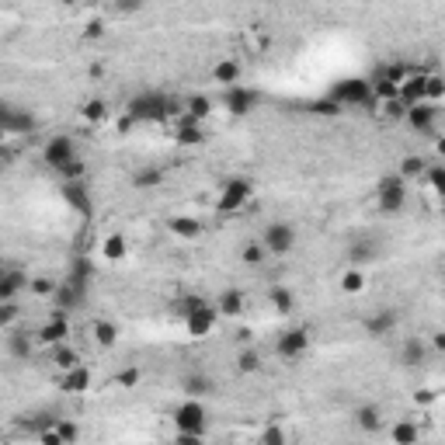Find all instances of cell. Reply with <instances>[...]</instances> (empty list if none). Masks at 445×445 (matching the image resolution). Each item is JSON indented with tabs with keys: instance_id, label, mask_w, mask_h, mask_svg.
Instances as JSON below:
<instances>
[{
	"instance_id": "40",
	"label": "cell",
	"mask_w": 445,
	"mask_h": 445,
	"mask_svg": "<svg viewBox=\"0 0 445 445\" xmlns=\"http://www.w3.org/2000/svg\"><path fill=\"white\" fill-rule=\"evenodd\" d=\"M18 320V306H14V299H0V330H4V327H11Z\"/></svg>"
},
{
	"instance_id": "37",
	"label": "cell",
	"mask_w": 445,
	"mask_h": 445,
	"mask_svg": "<svg viewBox=\"0 0 445 445\" xmlns=\"http://www.w3.org/2000/svg\"><path fill=\"white\" fill-rule=\"evenodd\" d=\"M59 174L66 177V181H83V174H87V164H83L80 157H73L70 164H63V167H59Z\"/></svg>"
},
{
	"instance_id": "7",
	"label": "cell",
	"mask_w": 445,
	"mask_h": 445,
	"mask_svg": "<svg viewBox=\"0 0 445 445\" xmlns=\"http://www.w3.org/2000/svg\"><path fill=\"white\" fill-rule=\"evenodd\" d=\"M223 105H226V112H230L233 119H244V115H250V112L257 108V91H250V87L233 83V87H226Z\"/></svg>"
},
{
	"instance_id": "33",
	"label": "cell",
	"mask_w": 445,
	"mask_h": 445,
	"mask_svg": "<svg viewBox=\"0 0 445 445\" xmlns=\"http://www.w3.org/2000/svg\"><path fill=\"white\" fill-rule=\"evenodd\" d=\"M115 337H119V327H115V324H108V320H98V324H95V341H98L101 348H112Z\"/></svg>"
},
{
	"instance_id": "36",
	"label": "cell",
	"mask_w": 445,
	"mask_h": 445,
	"mask_svg": "<svg viewBox=\"0 0 445 445\" xmlns=\"http://www.w3.org/2000/svg\"><path fill=\"white\" fill-rule=\"evenodd\" d=\"M101 250H105V257H112V261L126 257V237H122V233H112V237H105Z\"/></svg>"
},
{
	"instance_id": "16",
	"label": "cell",
	"mask_w": 445,
	"mask_h": 445,
	"mask_svg": "<svg viewBox=\"0 0 445 445\" xmlns=\"http://www.w3.org/2000/svg\"><path fill=\"white\" fill-rule=\"evenodd\" d=\"M216 310H219L223 317H240V313L247 310V299H244V293H240V289H226V293H219Z\"/></svg>"
},
{
	"instance_id": "8",
	"label": "cell",
	"mask_w": 445,
	"mask_h": 445,
	"mask_svg": "<svg viewBox=\"0 0 445 445\" xmlns=\"http://www.w3.org/2000/svg\"><path fill=\"white\" fill-rule=\"evenodd\" d=\"M306 348H310V330L306 327H289L275 341V351L282 355V359H289V362L299 359V355H306Z\"/></svg>"
},
{
	"instance_id": "27",
	"label": "cell",
	"mask_w": 445,
	"mask_h": 445,
	"mask_svg": "<svg viewBox=\"0 0 445 445\" xmlns=\"http://www.w3.org/2000/svg\"><path fill=\"white\" fill-rule=\"evenodd\" d=\"M442 95H445V80H442L438 73H424V101L438 105Z\"/></svg>"
},
{
	"instance_id": "28",
	"label": "cell",
	"mask_w": 445,
	"mask_h": 445,
	"mask_svg": "<svg viewBox=\"0 0 445 445\" xmlns=\"http://www.w3.org/2000/svg\"><path fill=\"white\" fill-rule=\"evenodd\" d=\"M160 181H164V170H160V167H143V170H136V177H132L136 188H157Z\"/></svg>"
},
{
	"instance_id": "52",
	"label": "cell",
	"mask_w": 445,
	"mask_h": 445,
	"mask_svg": "<svg viewBox=\"0 0 445 445\" xmlns=\"http://www.w3.org/2000/svg\"><path fill=\"white\" fill-rule=\"evenodd\" d=\"M8 136H11V132H8L4 126H0V146H4V139H8Z\"/></svg>"
},
{
	"instance_id": "41",
	"label": "cell",
	"mask_w": 445,
	"mask_h": 445,
	"mask_svg": "<svg viewBox=\"0 0 445 445\" xmlns=\"http://www.w3.org/2000/svg\"><path fill=\"white\" fill-rule=\"evenodd\" d=\"M139 376H143V373H139L136 366H132V369H122V373L115 376V386H122V390H132V386L139 383Z\"/></svg>"
},
{
	"instance_id": "39",
	"label": "cell",
	"mask_w": 445,
	"mask_h": 445,
	"mask_svg": "<svg viewBox=\"0 0 445 445\" xmlns=\"http://www.w3.org/2000/svg\"><path fill=\"white\" fill-rule=\"evenodd\" d=\"M264 254H268V250H264L261 244H244V250H240L244 264H261V261H264Z\"/></svg>"
},
{
	"instance_id": "2",
	"label": "cell",
	"mask_w": 445,
	"mask_h": 445,
	"mask_svg": "<svg viewBox=\"0 0 445 445\" xmlns=\"http://www.w3.org/2000/svg\"><path fill=\"white\" fill-rule=\"evenodd\" d=\"M181 310H185V324H188V334H192V337H206V334H212L216 317H219V310H216V306H209L206 299H188Z\"/></svg>"
},
{
	"instance_id": "46",
	"label": "cell",
	"mask_w": 445,
	"mask_h": 445,
	"mask_svg": "<svg viewBox=\"0 0 445 445\" xmlns=\"http://www.w3.org/2000/svg\"><path fill=\"white\" fill-rule=\"evenodd\" d=\"M373 254H376V250H373V244H355V247L348 250V257H351V261H369Z\"/></svg>"
},
{
	"instance_id": "49",
	"label": "cell",
	"mask_w": 445,
	"mask_h": 445,
	"mask_svg": "<svg viewBox=\"0 0 445 445\" xmlns=\"http://www.w3.org/2000/svg\"><path fill=\"white\" fill-rule=\"evenodd\" d=\"M261 442H268V445H282V442H286V431H282V428H268V431L261 435Z\"/></svg>"
},
{
	"instance_id": "6",
	"label": "cell",
	"mask_w": 445,
	"mask_h": 445,
	"mask_svg": "<svg viewBox=\"0 0 445 445\" xmlns=\"http://www.w3.org/2000/svg\"><path fill=\"white\" fill-rule=\"evenodd\" d=\"M376 202H379V209H383V212H390V216L404 209V202H407V185H404V177H400V174H397V177H386V181L379 185Z\"/></svg>"
},
{
	"instance_id": "17",
	"label": "cell",
	"mask_w": 445,
	"mask_h": 445,
	"mask_svg": "<svg viewBox=\"0 0 445 445\" xmlns=\"http://www.w3.org/2000/svg\"><path fill=\"white\" fill-rule=\"evenodd\" d=\"M25 286H28V275L8 268L4 275H0V299H4V303H8V299H18V293H21Z\"/></svg>"
},
{
	"instance_id": "19",
	"label": "cell",
	"mask_w": 445,
	"mask_h": 445,
	"mask_svg": "<svg viewBox=\"0 0 445 445\" xmlns=\"http://www.w3.org/2000/svg\"><path fill=\"white\" fill-rule=\"evenodd\" d=\"M0 126H4L8 132H28V129H35V119L25 115V112H8V108H0Z\"/></svg>"
},
{
	"instance_id": "31",
	"label": "cell",
	"mask_w": 445,
	"mask_h": 445,
	"mask_svg": "<svg viewBox=\"0 0 445 445\" xmlns=\"http://www.w3.org/2000/svg\"><path fill=\"white\" fill-rule=\"evenodd\" d=\"M341 289H344L348 296L362 293V289H366V275H362V268H351V272H344V275H341Z\"/></svg>"
},
{
	"instance_id": "47",
	"label": "cell",
	"mask_w": 445,
	"mask_h": 445,
	"mask_svg": "<svg viewBox=\"0 0 445 445\" xmlns=\"http://www.w3.org/2000/svg\"><path fill=\"white\" fill-rule=\"evenodd\" d=\"M28 286H32V293H39V296H52V293H56V282H49V279H32Z\"/></svg>"
},
{
	"instance_id": "34",
	"label": "cell",
	"mask_w": 445,
	"mask_h": 445,
	"mask_svg": "<svg viewBox=\"0 0 445 445\" xmlns=\"http://www.w3.org/2000/svg\"><path fill=\"white\" fill-rule=\"evenodd\" d=\"M87 275H91V261H87V257H77V261H73V268H70V275H66V282H73V286H83V289H87Z\"/></svg>"
},
{
	"instance_id": "30",
	"label": "cell",
	"mask_w": 445,
	"mask_h": 445,
	"mask_svg": "<svg viewBox=\"0 0 445 445\" xmlns=\"http://www.w3.org/2000/svg\"><path fill=\"white\" fill-rule=\"evenodd\" d=\"M268 299H272V306H275L279 313H289V310L296 306V299H293V293H289L286 286H272V293H268Z\"/></svg>"
},
{
	"instance_id": "50",
	"label": "cell",
	"mask_w": 445,
	"mask_h": 445,
	"mask_svg": "<svg viewBox=\"0 0 445 445\" xmlns=\"http://www.w3.org/2000/svg\"><path fill=\"white\" fill-rule=\"evenodd\" d=\"M42 442H46V445H59L63 438H59L56 431H42Z\"/></svg>"
},
{
	"instance_id": "12",
	"label": "cell",
	"mask_w": 445,
	"mask_h": 445,
	"mask_svg": "<svg viewBox=\"0 0 445 445\" xmlns=\"http://www.w3.org/2000/svg\"><path fill=\"white\" fill-rule=\"evenodd\" d=\"M66 334H70V324H66V310H56L46 324H42V330H39V337L46 341V344H63L66 341Z\"/></svg>"
},
{
	"instance_id": "38",
	"label": "cell",
	"mask_w": 445,
	"mask_h": 445,
	"mask_svg": "<svg viewBox=\"0 0 445 445\" xmlns=\"http://www.w3.org/2000/svg\"><path fill=\"white\" fill-rule=\"evenodd\" d=\"M209 108H212V105H209V98L195 95V98L188 101V119H192V122H202V119L209 115Z\"/></svg>"
},
{
	"instance_id": "22",
	"label": "cell",
	"mask_w": 445,
	"mask_h": 445,
	"mask_svg": "<svg viewBox=\"0 0 445 445\" xmlns=\"http://www.w3.org/2000/svg\"><path fill=\"white\" fill-rule=\"evenodd\" d=\"M167 226H170V233L185 237V240H195V237L202 233V226H199L195 219H188V216H174V219H167Z\"/></svg>"
},
{
	"instance_id": "51",
	"label": "cell",
	"mask_w": 445,
	"mask_h": 445,
	"mask_svg": "<svg viewBox=\"0 0 445 445\" xmlns=\"http://www.w3.org/2000/svg\"><path fill=\"white\" fill-rule=\"evenodd\" d=\"M87 35L98 39V35H101V21H91V25H87Z\"/></svg>"
},
{
	"instance_id": "23",
	"label": "cell",
	"mask_w": 445,
	"mask_h": 445,
	"mask_svg": "<svg viewBox=\"0 0 445 445\" xmlns=\"http://www.w3.org/2000/svg\"><path fill=\"white\" fill-rule=\"evenodd\" d=\"M8 351H11V359L28 362L32 359V337L28 334H8Z\"/></svg>"
},
{
	"instance_id": "11",
	"label": "cell",
	"mask_w": 445,
	"mask_h": 445,
	"mask_svg": "<svg viewBox=\"0 0 445 445\" xmlns=\"http://www.w3.org/2000/svg\"><path fill=\"white\" fill-rule=\"evenodd\" d=\"M330 98L337 105H362L369 98V80H341L330 91Z\"/></svg>"
},
{
	"instance_id": "42",
	"label": "cell",
	"mask_w": 445,
	"mask_h": 445,
	"mask_svg": "<svg viewBox=\"0 0 445 445\" xmlns=\"http://www.w3.org/2000/svg\"><path fill=\"white\" fill-rule=\"evenodd\" d=\"M424 174H428V181H431V188H435V192H442V188H445V167H438V164L431 167V164H428V170H424Z\"/></svg>"
},
{
	"instance_id": "18",
	"label": "cell",
	"mask_w": 445,
	"mask_h": 445,
	"mask_svg": "<svg viewBox=\"0 0 445 445\" xmlns=\"http://www.w3.org/2000/svg\"><path fill=\"white\" fill-rule=\"evenodd\" d=\"M63 195H66V202L77 212H91V199H87V185L83 181H66L63 185Z\"/></svg>"
},
{
	"instance_id": "29",
	"label": "cell",
	"mask_w": 445,
	"mask_h": 445,
	"mask_svg": "<svg viewBox=\"0 0 445 445\" xmlns=\"http://www.w3.org/2000/svg\"><path fill=\"white\" fill-rule=\"evenodd\" d=\"M206 136H202V129H199V122H192V119H185V126L177 129V143L181 146H199Z\"/></svg>"
},
{
	"instance_id": "54",
	"label": "cell",
	"mask_w": 445,
	"mask_h": 445,
	"mask_svg": "<svg viewBox=\"0 0 445 445\" xmlns=\"http://www.w3.org/2000/svg\"><path fill=\"white\" fill-rule=\"evenodd\" d=\"M4 272H8V268H4V264H0V275H4Z\"/></svg>"
},
{
	"instance_id": "3",
	"label": "cell",
	"mask_w": 445,
	"mask_h": 445,
	"mask_svg": "<svg viewBox=\"0 0 445 445\" xmlns=\"http://www.w3.org/2000/svg\"><path fill=\"white\" fill-rule=\"evenodd\" d=\"M174 424H177V431L181 435H202L206 431V407H202V400L199 397H192V400H185L181 407L174 411Z\"/></svg>"
},
{
	"instance_id": "44",
	"label": "cell",
	"mask_w": 445,
	"mask_h": 445,
	"mask_svg": "<svg viewBox=\"0 0 445 445\" xmlns=\"http://www.w3.org/2000/svg\"><path fill=\"white\" fill-rule=\"evenodd\" d=\"M185 390H188V397H206V393H209V379H202V376H192V379L185 383Z\"/></svg>"
},
{
	"instance_id": "20",
	"label": "cell",
	"mask_w": 445,
	"mask_h": 445,
	"mask_svg": "<svg viewBox=\"0 0 445 445\" xmlns=\"http://www.w3.org/2000/svg\"><path fill=\"white\" fill-rule=\"evenodd\" d=\"M355 424H359L362 431H379V428H383V414H379V407H373V404L359 407V411H355Z\"/></svg>"
},
{
	"instance_id": "9",
	"label": "cell",
	"mask_w": 445,
	"mask_h": 445,
	"mask_svg": "<svg viewBox=\"0 0 445 445\" xmlns=\"http://www.w3.org/2000/svg\"><path fill=\"white\" fill-rule=\"evenodd\" d=\"M73 157H77V146H73L70 136H52V139L42 146V160H46V167H52V170H59V167L70 164Z\"/></svg>"
},
{
	"instance_id": "10",
	"label": "cell",
	"mask_w": 445,
	"mask_h": 445,
	"mask_svg": "<svg viewBox=\"0 0 445 445\" xmlns=\"http://www.w3.org/2000/svg\"><path fill=\"white\" fill-rule=\"evenodd\" d=\"M404 119H407V126H411V129H417V132H431V126L438 122V105H431V101H414V105H407Z\"/></svg>"
},
{
	"instance_id": "45",
	"label": "cell",
	"mask_w": 445,
	"mask_h": 445,
	"mask_svg": "<svg viewBox=\"0 0 445 445\" xmlns=\"http://www.w3.org/2000/svg\"><path fill=\"white\" fill-rule=\"evenodd\" d=\"M146 0H115V11L119 14H139Z\"/></svg>"
},
{
	"instance_id": "43",
	"label": "cell",
	"mask_w": 445,
	"mask_h": 445,
	"mask_svg": "<svg viewBox=\"0 0 445 445\" xmlns=\"http://www.w3.org/2000/svg\"><path fill=\"white\" fill-rule=\"evenodd\" d=\"M310 112H313V115H337V112H341V105H337L334 98H327V101H313V105H310Z\"/></svg>"
},
{
	"instance_id": "21",
	"label": "cell",
	"mask_w": 445,
	"mask_h": 445,
	"mask_svg": "<svg viewBox=\"0 0 445 445\" xmlns=\"http://www.w3.org/2000/svg\"><path fill=\"white\" fill-rule=\"evenodd\" d=\"M52 366H56L59 373H66V369L80 366V355H77L73 348H66V344H52Z\"/></svg>"
},
{
	"instance_id": "14",
	"label": "cell",
	"mask_w": 445,
	"mask_h": 445,
	"mask_svg": "<svg viewBox=\"0 0 445 445\" xmlns=\"http://www.w3.org/2000/svg\"><path fill=\"white\" fill-rule=\"evenodd\" d=\"M397 327V310H379L366 320V334L369 337H386L390 330Z\"/></svg>"
},
{
	"instance_id": "48",
	"label": "cell",
	"mask_w": 445,
	"mask_h": 445,
	"mask_svg": "<svg viewBox=\"0 0 445 445\" xmlns=\"http://www.w3.org/2000/svg\"><path fill=\"white\" fill-rule=\"evenodd\" d=\"M56 435H59L63 442H73V438H77V428H73L70 421H56Z\"/></svg>"
},
{
	"instance_id": "4",
	"label": "cell",
	"mask_w": 445,
	"mask_h": 445,
	"mask_svg": "<svg viewBox=\"0 0 445 445\" xmlns=\"http://www.w3.org/2000/svg\"><path fill=\"white\" fill-rule=\"evenodd\" d=\"M261 247L268 250V254H275V257H286L296 247L293 223H268V230H264V237H261Z\"/></svg>"
},
{
	"instance_id": "26",
	"label": "cell",
	"mask_w": 445,
	"mask_h": 445,
	"mask_svg": "<svg viewBox=\"0 0 445 445\" xmlns=\"http://www.w3.org/2000/svg\"><path fill=\"white\" fill-rule=\"evenodd\" d=\"M80 115H83V122H95V126H98V122L108 119V105H105L101 98H91V101L80 105Z\"/></svg>"
},
{
	"instance_id": "35",
	"label": "cell",
	"mask_w": 445,
	"mask_h": 445,
	"mask_svg": "<svg viewBox=\"0 0 445 445\" xmlns=\"http://www.w3.org/2000/svg\"><path fill=\"white\" fill-rule=\"evenodd\" d=\"M257 369H261V355L254 348H244L237 355V373H257Z\"/></svg>"
},
{
	"instance_id": "1",
	"label": "cell",
	"mask_w": 445,
	"mask_h": 445,
	"mask_svg": "<svg viewBox=\"0 0 445 445\" xmlns=\"http://www.w3.org/2000/svg\"><path fill=\"white\" fill-rule=\"evenodd\" d=\"M174 112H177V105L164 95H139L129 101V119H139V122H160Z\"/></svg>"
},
{
	"instance_id": "13",
	"label": "cell",
	"mask_w": 445,
	"mask_h": 445,
	"mask_svg": "<svg viewBox=\"0 0 445 445\" xmlns=\"http://www.w3.org/2000/svg\"><path fill=\"white\" fill-rule=\"evenodd\" d=\"M400 362H404L407 369L424 366V362H428V344H424L421 337H407V341H404V348H400Z\"/></svg>"
},
{
	"instance_id": "5",
	"label": "cell",
	"mask_w": 445,
	"mask_h": 445,
	"mask_svg": "<svg viewBox=\"0 0 445 445\" xmlns=\"http://www.w3.org/2000/svg\"><path fill=\"white\" fill-rule=\"evenodd\" d=\"M254 195V185L247 181V177H226L223 181V192H219V209L223 212H233L240 206H247Z\"/></svg>"
},
{
	"instance_id": "32",
	"label": "cell",
	"mask_w": 445,
	"mask_h": 445,
	"mask_svg": "<svg viewBox=\"0 0 445 445\" xmlns=\"http://www.w3.org/2000/svg\"><path fill=\"white\" fill-rule=\"evenodd\" d=\"M428 170V160L424 157H404L400 160V177H404V181H407V177H421Z\"/></svg>"
},
{
	"instance_id": "25",
	"label": "cell",
	"mask_w": 445,
	"mask_h": 445,
	"mask_svg": "<svg viewBox=\"0 0 445 445\" xmlns=\"http://www.w3.org/2000/svg\"><path fill=\"white\" fill-rule=\"evenodd\" d=\"M390 442L393 445H414L417 442V424L414 421H400L390 428Z\"/></svg>"
},
{
	"instance_id": "53",
	"label": "cell",
	"mask_w": 445,
	"mask_h": 445,
	"mask_svg": "<svg viewBox=\"0 0 445 445\" xmlns=\"http://www.w3.org/2000/svg\"><path fill=\"white\" fill-rule=\"evenodd\" d=\"M59 4H66V8H73V4H77V0H59Z\"/></svg>"
},
{
	"instance_id": "24",
	"label": "cell",
	"mask_w": 445,
	"mask_h": 445,
	"mask_svg": "<svg viewBox=\"0 0 445 445\" xmlns=\"http://www.w3.org/2000/svg\"><path fill=\"white\" fill-rule=\"evenodd\" d=\"M212 77H216L219 83L233 87V83L240 80V63H233V59H219V63L212 66Z\"/></svg>"
},
{
	"instance_id": "15",
	"label": "cell",
	"mask_w": 445,
	"mask_h": 445,
	"mask_svg": "<svg viewBox=\"0 0 445 445\" xmlns=\"http://www.w3.org/2000/svg\"><path fill=\"white\" fill-rule=\"evenodd\" d=\"M87 386H91V373H87L83 366L66 369V373H63V379H59V390H63V393H83Z\"/></svg>"
}]
</instances>
